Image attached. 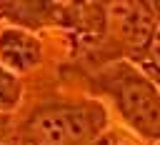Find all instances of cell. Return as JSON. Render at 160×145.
Listing matches in <instances>:
<instances>
[{
	"mask_svg": "<svg viewBox=\"0 0 160 145\" xmlns=\"http://www.w3.org/2000/svg\"><path fill=\"white\" fill-rule=\"evenodd\" d=\"M32 130L38 135V140L48 142V145H62L70 142L80 135L88 132V120L80 112H70V110H58V112H45L32 122Z\"/></svg>",
	"mask_w": 160,
	"mask_h": 145,
	"instance_id": "1",
	"label": "cell"
}]
</instances>
